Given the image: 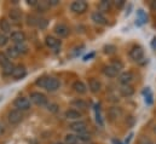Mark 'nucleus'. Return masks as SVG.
<instances>
[{
    "label": "nucleus",
    "mask_w": 156,
    "mask_h": 144,
    "mask_svg": "<svg viewBox=\"0 0 156 144\" xmlns=\"http://www.w3.org/2000/svg\"><path fill=\"white\" fill-rule=\"evenodd\" d=\"M58 144H63V143H58Z\"/></svg>",
    "instance_id": "obj_44"
},
{
    "label": "nucleus",
    "mask_w": 156,
    "mask_h": 144,
    "mask_svg": "<svg viewBox=\"0 0 156 144\" xmlns=\"http://www.w3.org/2000/svg\"><path fill=\"white\" fill-rule=\"evenodd\" d=\"M55 33L59 36V38H66V36H68V34H69V28L66 24H62L61 23V24H57L55 27Z\"/></svg>",
    "instance_id": "obj_10"
},
{
    "label": "nucleus",
    "mask_w": 156,
    "mask_h": 144,
    "mask_svg": "<svg viewBox=\"0 0 156 144\" xmlns=\"http://www.w3.org/2000/svg\"><path fill=\"white\" fill-rule=\"evenodd\" d=\"M91 18H92V21H93L94 23H97V24H107V18H105L104 15H103L102 12H99V11H94V12L92 13Z\"/></svg>",
    "instance_id": "obj_11"
},
{
    "label": "nucleus",
    "mask_w": 156,
    "mask_h": 144,
    "mask_svg": "<svg viewBox=\"0 0 156 144\" xmlns=\"http://www.w3.org/2000/svg\"><path fill=\"white\" fill-rule=\"evenodd\" d=\"M151 45H153V49H156V38H154V39H153Z\"/></svg>",
    "instance_id": "obj_40"
},
{
    "label": "nucleus",
    "mask_w": 156,
    "mask_h": 144,
    "mask_svg": "<svg viewBox=\"0 0 156 144\" xmlns=\"http://www.w3.org/2000/svg\"><path fill=\"white\" fill-rule=\"evenodd\" d=\"M113 142H114V144H121V143H120V142H119V141H115V139H114Z\"/></svg>",
    "instance_id": "obj_42"
},
{
    "label": "nucleus",
    "mask_w": 156,
    "mask_h": 144,
    "mask_svg": "<svg viewBox=\"0 0 156 144\" xmlns=\"http://www.w3.org/2000/svg\"><path fill=\"white\" fill-rule=\"evenodd\" d=\"M129 57L133 59V61H140V59H143V57H144V51H143V49L140 47V46H133L132 49H131V51H129Z\"/></svg>",
    "instance_id": "obj_5"
},
{
    "label": "nucleus",
    "mask_w": 156,
    "mask_h": 144,
    "mask_svg": "<svg viewBox=\"0 0 156 144\" xmlns=\"http://www.w3.org/2000/svg\"><path fill=\"white\" fill-rule=\"evenodd\" d=\"M103 73H104V75L108 76V77H115L117 75V70L114 67H112V66H105V67L103 68Z\"/></svg>",
    "instance_id": "obj_20"
},
{
    "label": "nucleus",
    "mask_w": 156,
    "mask_h": 144,
    "mask_svg": "<svg viewBox=\"0 0 156 144\" xmlns=\"http://www.w3.org/2000/svg\"><path fill=\"white\" fill-rule=\"evenodd\" d=\"M148 22V16H147V13L143 11V10H138L137 11V23H138V26H142V24H144V23H147Z\"/></svg>",
    "instance_id": "obj_18"
},
{
    "label": "nucleus",
    "mask_w": 156,
    "mask_h": 144,
    "mask_svg": "<svg viewBox=\"0 0 156 144\" xmlns=\"http://www.w3.org/2000/svg\"><path fill=\"white\" fill-rule=\"evenodd\" d=\"M69 128L74 132H76L78 135H81V133H85L86 132V122L83 121H75V122H72L69 125Z\"/></svg>",
    "instance_id": "obj_7"
},
{
    "label": "nucleus",
    "mask_w": 156,
    "mask_h": 144,
    "mask_svg": "<svg viewBox=\"0 0 156 144\" xmlns=\"http://www.w3.org/2000/svg\"><path fill=\"white\" fill-rule=\"evenodd\" d=\"M57 106L56 104H48V110H51V111H57Z\"/></svg>",
    "instance_id": "obj_37"
},
{
    "label": "nucleus",
    "mask_w": 156,
    "mask_h": 144,
    "mask_svg": "<svg viewBox=\"0 0 156 144\" xmlns=\"http://www.w3.org/2000/svg\"><path fill=\"white\" fill-rule=\"evenodd\" d=\"M110 66H112V67H114L117 72H119V70H121V69L123 68V64H122V62H120V61H113Z\"/></svg>",
    "instance_id": "obj_32"
},
{
    "label": "nucleus",
    "mask_w": 156,
    "mask_h": 144,
    "mask_svg": "<svg viewBox=\"0 0 156 144\" xmlns=\"http://www.w3.org/2000/svg\"><path fill=\"white\" fill-rule=\"evenodd\" d=\"M47 24H48V22H47L46 18H38V23H37V27H38V28L45 29V28L47 27Z\"/></svg>",
    "instance_id": "obj_29"
},
{
    "label": "nucleus",
    "mask_w": 156,
    "mask_h": 144,
    "mask_svg": "<svg viewBox=\"0 0 156 144\" xmlns=\"http://www.w3.org/2000/svg\"><path fill=\"white\" fill-rule=\"evenodd\" d=\"M35 85L42 87L50 92H55L59 88V81L56 79V77H48V76H41L39 77L37 81H35Z\"/></svg>",
    "instance_id": "obj_1"
},
{
    "label": "nucleus",
    "mask_w": 156,
    "mask_h": 144,
    "mask_svg": "<svg viewBox=\"0 0 156 144\" xmlns=\"http://www.w3.org/2000/svg\"><path fill=\"white\" fill-rule=\"evenodd\" d=\"M120 92L123 97H129L134 93V88L131 85H122L121 88H120Z\"/></svg>",
    "instance_id": "obj_17"
},
{
    "label": "nucleus",
    "mask_w": 156,
    "mask_h": 144,
    "mask_svg": "<svg viewBox=\"0 0 156 144\" xmlns=\"http://www.w3.org/2000/svg\"><path fill=\"white\" fill-rule=\"evenodd\" d=\"M73 88H74V91L79 93V95H83V93H86V91H87V87H86V85L82 82V81H80V80H76L74 84H73Z\"/></svg>",
    "instance_id": "obj_15"
},
{
    "label": "nucleus",
    "mask_w": 156,
    "mask_h": 144,
    "mask_svg": "<svg viewBox=\"0 0 156 144\" xmlns=\"http://www.w3.org/2000/svg\"><path fill=\"white\" fill-rule=\"evenodd\" d=\"M70 10L75 13H83L87 10V2L85 1H74L70 5Z\"/></svg>",
    "instance_id": "obj_6"
},
{
    "label": "nucleus",
    "mask_w": 156,
    "mask_h": 144,
    "mask_svg": "<svg viewBox=\"0 0 156 144\" xmlns=\"http://www.w3.org/2000/svg\"><path fill=\"white\" fill-rule=\"evenodd\" d=\"M139 144H153V142H151L149 138H147V137H143V138L139 141Z\"/></svg>",
    "instance_id": "obj_36"
},
{
    "label": "nucleus",
    "mask_w": 156,
    "mask_h": 144,
    "mask_svg": "<svg viewBox=\"0 0 156 144\" xmlns=\"http://www.w3.org/2000/svg\"><path fill=\"white\" fill-rule=\"evenodd\" d=\"M30 101H32L33 103H35L37 106H40V107L47 104V98H46V96H45L44 93H41V92H32V93H30Z\"/></svg>",
    "instance_id": "obj_3"
},
{
    "label": "nucleus",
    "mask_w": 156,
    "mask_h": 144,
    "mask_svg": "<svg viewBox=\"0 0 156 144\" xmlns=\"http://www.w3.org/2000/svg\"><path fill=\"white\" fill-rule=\"evenodd\" d=\"M10 39L15 44H24V41H26V34L23 32H13V33H11Z\"/></svg>",
    "instance_id": "obj_12"
},
{
    "label": "nucleus",
    "mask_w": 156,
    "mask_h": 144,
    "mask_svg": "<svg viewBox=\"0 0 156 144\" xmlns=\"http://www.w3.org/2000/svg\"><path fill=\"white\" fill-rule=\"evenodd\" d=\"M104 52H105V53H108V55L114 53V52H115V46H113V45L105 46V47H104Z\"/></svg>",
    "instance_id": "obj_34"
},
{
    "label": "nucleus",
    "mask_w": 156,
    "mask_h": 144,
    "mask_svg": "<svg viewBox=\"0 0 156 144\" xmlns=\"http://www.w3.org/2000/svg\"><path fill=\"white\" fill-rule=\"evenodd\" d=\"M66 117L68 119V120H80V117L82 116L81 115V113L76 110V109H68L67 111H66Z\"/></svg>",
    "instance_id": "obj_13"
},
{
    "label": "nucleus",
    "mask_w": 156,
    "mask_h": 144,
    "mask_svg": "<svg viewBox=\"0 0 156 144\" xmlns=\"http://www.w3.org/2000/svg\"><path fill=\"white\" fill-rule=\"evenodd\" d=\"M27 75V72H26V68L23 66H17L13 70V74L12 76L16 79V80H20V79H23L24 76Z\"/></svg>",
    "instance_id": "obj_14"
},
{
    "label": "nucleus",
    "mask_w": 156,
    "mask_h": 144,
    "mask_svg": "<svg viewBox=\"0 0 156 144\" xmlns=\"http://www.w3.org/2000/svg\"><path fill=\"white\" fill-rule=\"evenodd\" d=\"M123 4H125V1H122V0H120L119 2L116 1V6H119V7H121V6L123 5Z\"/></svg>",
    "instance_id": "obj_39"
},
{
    "label": "nucleus",
    "mask_w": 156,
    "mask_h": 144,
    "mask_svg": "<svg viewBox=\"0 0 156 144\" xmlns=\"http://www.w3.org/2000/svg\"><path fill=\"white\" fill-rule=\"evenodd\" d=\"M13 106L21 111L28 110V109H30V101L26 97H18L13 101Z\"/></svg>",
    "instance_id": "obj_4"
},
{
    "label": "nucleus",
    "mask_w": 156,
    "mask_h": 144,
    "mask_svg": "<svg viewBox=\"0 0 156 144\" xmlns=\"http://www.w3.org/2000/svg\"><path fill=\"white\" fill-rule=\"evenodd\" d=\"M37 23H38V18H37V17H34V16H29V17H28V24H30V26H37Z\"/></svg>",
    "instance_id": "obj_35"
},
{
    "label": "nucleus",
    "mask_w": 156,
    "mask_h": 144,
    "mask_svg": "<svg viewBox=\"0 0 156 144\" xmlns=\"http://www.w3.org/2000/svg\"><path fill=\"white\" fill-rule=\"evenodd\" d=\"M98 9H99V12H108L110 9H112V2L110 1H101L99 5H98Z\"/></svg>",
    "instance_id": "obj_22"
},
{
    "label": "nucleus",
    "mask_w": 156,
    "mask_h": 144,
    "mask_svg": "<svg viewBox=\"0 0 156 144\" xmlns=\"http://www.w3.org/2000/svg\"><path fill=\"white\" fill-rule=\"evenodd\" d=\"M64 141H66V144H79V142H80L78 136L72 135V133L67 135L66 138H64Z\"/></svg>",
    "instance_id": "obj_23"
},
{
    "label": "nucleus",
    "mask_w": 156,
    "mask_h": 144,
    "mask_svg": "<svg viewBox=\"0 0 156 144\" xmlns=\"http://www.w3.org/2000/svg\"><path fill=\"white\" fill-rule=\"evenodd\" d=\"M134 79V75L132 72H125L119 76V81L122 85H129V82Z\"/></svg>",
    "instance_id": "obj_9"
},
{
    "label": "nucleus",
    "mask_w": 156,
    "mask_h": 144,
    "mask_svg": "<svg viewBox=\"0 0 156 144\" xmlns=\"http://www.w3.org/2000/svg\"><path fill=\"white\" fill-rule=\"evenodd\" d=\"M93 56H94V53H90V55H87V56H85V57H83V61H88V59H90V58H92Z\"/></svg>",
    "instance_id": "obj_38"
},
{
    "label": "nucleus",
    "mask_w": 156,
    "mask_h": 144,
    "mask_svg": "<svg viewBox=\"0 0 156 144\" xmlns=\"http://www.w3.org/2000/svg\"><path fill=\"white\" fill-rule=\"evenodd\" d=\"M21 12L18 11V10H11L10 12H9V17L11 18V21H13V22H18L20 20H21Z\"/></svg>",
    "instance_id": "obj_25"
},
{
    "label": "nucleus",
    "mask_w": 156,
    "mask_h": 144,
    "mask_svg": "<svg viewBox=\"0 0 156 144\" xmlns=\"http://www.w3.org/2000/svg\"><path fill=\"white\" fill-rule=\"evenodd\" d=\"M45 44H46L47 47H50L52 50H58L61 47V40L56 39L55 36H46Z\"/></svg>",
    "instance_id": "obj_8"
},
{
    "label": "nucleus",
    "mask_w": 156,
    "mask_h": 144,
    "mask_svg": "<svg viewBox=\"0 0 156 144\" xmlns=\"http://www.w3.org/2000/svg\"><path fill=\"white\" fill-rule=\"evenodd\" d=\"M154 132L156 133V126H155V128H154Z\"/></svg>",
    "instance_id": "obj_43"
},
{
    "label": "nucleus",
    "mask_w": 156,
    "mask_h": 144,
    "mask_svg": "<svg viewBox=\"0 0 156 144\" xmlns=\"http://www.w3.org/2000/svg\"><path fill=\"white\" fill-rule=\"evenodd\" d=\"M0 31L4 34L11 32V26H10V23H9V21L6 18H1L0 20Z\"/></svg>",
    "instance_id": "obj_19"
},
{
    "label": "nucleus",
    "mask_w": 156,
    "mask_h": 144,
    "mask_svg": "<svg viewBox=\"0 0 156 144\" xmlns=\"http://www.w3.org/2000/svg\"><path fill=\"white\" fill-rule=\"evenodd\" d=\"M6 56L9 57V59H13V58H17L20 56V53H18V51L13 46V47H9L6 50Z\"/></svg>",
    "instance_id": "obj_24"
},
{
    "label": "nucleus",
    "mask_w": 156,
    "mask_h": 144,
    "mask_svg": "<svg viewBox=\"0 0 156 144\" xmlns=\"http://www.w3.org/2000/svg\"><path fill=\"white\" fill-rule=\"evenodd\" d=\"M7 42H9V38H7V35L0 32V47L5 46Z\"/></svg>",
    "instance_id": "obj_31"
},
{
    "label": "nucleus",
    "mask_w": 156,
    "mask_h": 144,
    "mask_svg": "<svg viewBox=\"0 0 156 144\" xmlns=\"http://www.w3.org/2000/svg\"><path fill=\"white\" fill-rule=\"evenodd\" d=\"M72 106H73L74 108L82 109V110L87 109V103H86L83 99H81V98H76V99L72 101Z\"/></svg>",
    "instance_id": "obj_21"
},
{
    "label": "nucleus",
    "mask_w": 156,
    "mask_h": 144,
    "mask_svg": "<svg viewBox=\"0 0 156 144\" xmlns=\"http://www.w3.org/2000/svg\"><path fill=\"white\" fill-rule=\"evenodd\" d=\"M15 66H13V63H9L7 66H5L4 68H2V74L4 75H12L13 74V70H15Z\"/></svg>",
    "instance_id": "obj_26"
},
{
    "label": "nucleus",
    "mask_w": 156,
    "mask_h": 144,
    "mask_svg": "<svg viewBox=\"0 0 156 144\" xmlns=\"http://www.w3.org/2000/svg\"><path fill=\"white\" fill-rule=\"evenodd\" d=\"M2 133H4V127H2L1 125H0V136H1Z\"/></svg>",
    "instance_id": "obj_41"
},
{
    "label": "nucleus",
    "mask_w": 156,
    "mask_h": 144,
    "mask_svg": "<svg viewBox=\"0 0 156 144\" xmlns=\"http://www.w3.org/2000/svg\"><path fill=\"white\" fill-rule=\"evenodd\" d=\"M9 63H11V61L9 59V57L6 55H4V53H0V66H1V68H4L5 66H7Z\"/></svg>",
    "instance_id": "obj_28"
},
{
    "label": "nucleus",
    "mask_w": 156,
    "mask_h": 144,
    "mask_svg": "<svg viewBox=\"0 0 156 144\" xmlns=\"http://www.w3.org/2000/svg\"><path fill=\"white\" fill-rule=\"evenodd\" d=\"M144 93H145V102L148 104H151L153 103V93H151V91L149 88H147V91H144Z\"/></svg>",
    "instance_id": "obj_30"
},
{
    "label": "nucleus",
    "mask_w": 156,
    "mask_h": 144,
    "mask_svg": "<svg viewBox=\"0 0 156 144\" xmlns=\"http://www.w3.org/2000/svg\"><path fill=\"white\" fill-rule=\"evenodd\" d=\"M22 119H23V114H22V111L18 110V109L11 110V111L9 113V115H7V120H9V122L12 124V125L20 124V122L22 121Z\"/></svg>",
    "instance_id": "obj_2"
},
{
    "label": "nucleus",
    "mask_w": 156,
    "mask_h": 144,
    "mask_svg": "<svg viewBox=\"0 0 156 144\" xmlns=\"http://www.w3.org/2000/svg\"><path fill=\"white\" fill-rule=\"evenodd\" d=\"M15 49L18 51L20 55H21V53H26V52L28 51V47H27L26 44H16V45H15Z\"/></svg>",
    "instance_id": "obj_27"
},
{
    "label": "nucleus",
    "mask_w": 156,
    "mask_h": 144,
    "mask_svg": "<svg viewBox=\"0 0 156 144\" xmlns=\"http://www.w3.org/2000/svg\"><path fill=\"white\" fill-rule=\"evenodd\" d=\"M79 139L80 141H82V142H88L90 139H91V137H90V135H87V133H81V135H78Z\"/></svg>",
    "instance_id": "obj_33"
},
{
    "label": "nucleus",
    "mask_w": 156,
    "mask_h": 144,
    "mask_svg": "<svg viewBox=\"0 0 156 144\" xmlns=\"http://www.w3.org/2000/svg\"><path fill=\"white\" fill-rule=\"evenodd\" d=\"M88 87H90L92 93H97L101 91V82L97 79H91L88 82Z\"/></svg>",
    "instance_id": "obj_16"
}]
</instances>
